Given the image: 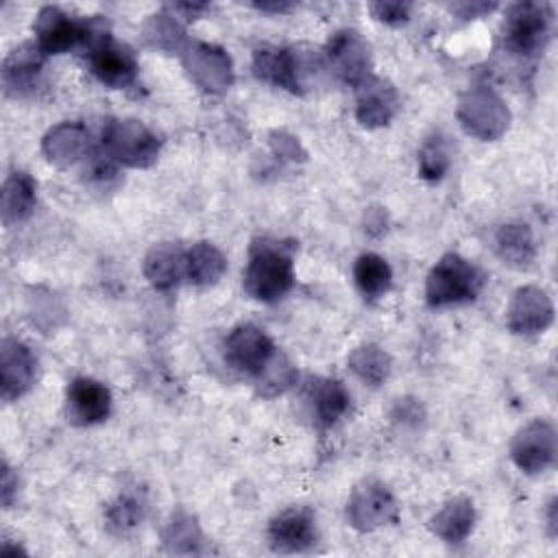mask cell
Returning <instances> with one entry per match:
<instances>
[{
  "label": "cell",
  "mask_w": 558,
  "mask_h": 558,
  "mask_svg": "<svg viewBox=\"0 0 558 558\" xmlns=\"http://www.w3.org/2000/svg\"><path fill=\"white\" fill-rule=\"evenodd\" d=\"M109 35L107 22L98 15L76 20L59 7H41L35 17V44L48 54H63L74 48L89 50L100 37Z\"/></svg>",
  "instance_id": "3"
},
{
  "label": "cell",
  "mask_w": 558,
  "mask_h": 558,
  "mask_svg": "<svg viewBox=\"0 0 558 558\" xmlns=\"http://www.w3.org/2000/svg\"><path fill=\"white\" fill-rule=\"evenodd\" d=\"M37 377V357L31 347L17 338L0 342V395L4 401H15L31 390Z\"/></svg>",
  "instance_id": "15"
},
{
  "label": "cell",
  "mask_w": 558,
  "mask_h": 558,
  "mask_svg": "<svg viewBox=\"0 0 558 558\" xmlns=\"http://www.w3.org/2000/svg\"><path fill=\"white\" fill-rule=\"evenodd\" d=\"M102 153L126 168H148L157 161L161 140L140 120H109L102 129Z\"/></svg>",
  "instance_id": "4"
},
{
  "label": "cell",
  "mask_w": 558,
  "mask_h": 558,
  "mask_svg": "<svg viewBox=\"0 0 558 558\" xmlns=\"http://www.w3.org/2000/svg\"><path fill=\"white\" fill-rule=\"evenodd\" d=\"M253 7L264 13H288L294 4H290V2H253Z\"/></svg>",
  "instance_id": "38"
},
{
  "label": "cell",
  "mask_w": 558,
  "mask_h": 558,
  "mask_svg": "<svg viewBox=\"0 0 558 558\" xmlns=\"http://www.w3.org/2000/svg\"><path fill=\"white\" fill-rule=\"evenodd\" d=\"M181 61L192 83L207 94L227 92L235 78L229 52L209 41H187Z\"/></svg>",
  "instance_id": "9"
},
{
  "label": "cell",
  "mask_w": 558,
  "mask_h": 558,
  "mask_svg": "<svg viewBox=\"0 0 558 558\" xmlns=\"http://www.w3.org/2000/svg\"><path fill=\"white\" fill-rule=\"evenodd\" d=\"M458 122L464 133L493 142L499 140L510 126V109L504 98L490 87H471L458 100Z\"/></svg>",
  "instance_id": "7"
},
{
  "label": "cell",
  "mask_w": 558,
  "mask_h": 558,
  "mask_svg": "<svg viewBox=\"0 0 558 558\" xmlns=\"http://www.w3.org/2000/svg\"><path fill=\"white\" fill-rule=\"evenodd\" d=\"M146 512V501L142 495L137 493H120L105 510V519L107 525L116 532H126L131 527H135Z\"/></svg>",
  "instance_id": "32"
},
{
  "label": "cell",
  "mask_w": 558,
  "mask_h": 558,
  "mask_svg": "<svg viewBox=\"0 0 558 558\" xmlns=\"http://www.w3.org/2000/svg\"><path fill=\"white\" fill-rule=\"evenodd\" d=\"M329 72L351 87L364 85L373 76V54L368 41L353 28L336 31L323 48Z\"/></svg>",
  "instance_id": "8"
},
{
  "label": "cell",
  "mask_w": 558,
  "mask_h": 558,
  "mask_svg": "<svg viewBox=\"0 0 558 558\" xmlns=\"http://www.w3.org/2000/svg\"><path fill=\"white\" fill-rule=\"evenodd\" d=\"M554 320V303L543 288L523 286L519 288L508 305L506 325L512 333L534 336L543 333Z\"/></svg>",
  "instance_id": "16"
},
{
  "label": "cell",
  "mask_w": 558,
  "mask_h": 558,
  "mask_svg": "<svg viewBox=\"0 0 558 558\" xmlns=\"http://www.w3.org/2000/svg\"><path fill=\"white\" fill-rule=\"evenodd\" d=\"M368 9H371L375 20H379L384 24H390V26L405 24L410 20V13H412V4L410 2H399V0L371 2Z\"/></svg>",
  "instance_id": "34"
},
{
  "label": "cell",
  "mask_w": 558,
  "mask_h": 558,
  "mask_svg": "<svg viewBox=\"0 0 558 558\" xmlns=\"http://www.w3.org/2000/svg\"><path fill=\"white\" fill-rule=\"evenodd\" d=\"M320 70H329V65L318 48L262 46L253 52V74L290 94H305Z\"/></svg>",
  "instance_id": "2"
},
{
  "label": "cell",
  "mask_w": 558,
  "mask_h": 558,
  "mask_svg": "<svg viewBox=\"0 0 558 558\" xmlns=\"http://www.w3.org/2000/svg\"><path fill=\"white\" fill-rule=\"evenodd\" d=\"M87 63L92 74L111 89H122L135 83L137 78V59L133 50L120 41H116L109 35L100 37L89 50H87Z\"/></svg>",
  "instance_id": "12"
},
{
  "label": "cell",
  "mask_w": 558,
  "mask_h": 558,
  "mask_svg": "<svg viewBox=\"0 0 558 558\" xmlns=\"http://www.w3.org/2000/svg\"><path fill=\"white\" fill-rule=\"evenodd\" d=\"M0 486H2L0 488L2 504H4V508H9L13 504V495L17 493V477H15L13 469L7 462H2V482H0Z\"/></svg>",
  "instance_id": "37"
},
{
  "label": "cell",
  "mask_w": 558,
  "mask_h": 558,
  "mask_svg": "<svg viewBox=\"0 0 558 558\" xmlns=\"http://www.w3.org/2000/svg\"><path fill=\"white\" fill-rule=\"evenodd\" d=\"M163 543L177 554H196L203 545V532L187 512H174L163 530Z\"/></svg>",
  "instance_id": "30"
},
{
  "label": "cell",
  "mask_w": 558,
  "mask_h": 558,
  "mask_svg": "<svg viewBox=\"0 0 558 558\" xmlns=\"http://www.w3.org/2000/svg\"><path fill=\"white\" fill-rule=\"evenodd\" d=\"M142 272L157 290H172L185 277V251L177 242H159L144 255Z\"/></svg>",
  "instance_id": "21"
},
{
  "label": "cell",
  "mask_w": 558,
  "mask_h": 558,
  "mask_svg": "<svg viewBox=\"0 0 558 558\" xmlns=\"http://www.w3.org/2000/svg\"><path fill=\"white\" fill-rule=\"evenodd\" d=\"M449 150L442 137H429L418 150V172L427 181H440L449 170Z\"/></svg>",
  "instance_id": "33"
},
{
  "label": "cell",
  "mask_w": 558,
  "mask_h": 558,
  "mask_svg": "<svg viewBox=\"0 0 558 558\" xmlns=\"http://www.w3.org/2000/svg\"><path fill=\"white\" fill-rule=\"evenodd\" d=\"M347 519L360 532L397 523L399 504L390 488L379 480H364L357 484L347 501Z\"/></svg>",
  "instance_id": "10"
},
{
  "label": "cell",
  "mask_w": 558,
  "mask_h": 558,
  "mask_svg": "<svg viewBox=\"0 0 558 558\" xmlns=\"http://www.w3.org/2000/svg\"><path fill=\"white\" fill-rule=\"evenodd\" d=\"M399 109V96L392 83L379 76H371L364 85L357 87L355 118L366 129L386 126Z\"/></svg>",
  "instance_id": "18"
},
{
  "label": "cell",
  "mask_w": 558,
  "mask_h": 558,
  "mask_svg": "<svg viewBox=\"0 0 558 558\" xmlns=\"http://www.w3.org/2000/svg\"><path fill=\"white\" fill-rule=\"evenodd\" d=\"M510 458L523 473H543L556 460V432L551 423L534 418L523 425L510 445Z\"/></svg>",
  "instance_id": "13"
},
{
  "label": "cell",
  "mask_w": 558,
  "mask_h": 558,
  "mask_svg": "<svg viewBox=\"0 0 558 558\" xmlns=\"http://www.w3.org/2000/svg\"><path fill=\"white\" fill-rule=\"evenodd\" d=\"M142 33H144V41L150 48H157L163 52H183V48L187 46L185 28L179 22V17L170 11H159L150 15L144 22Z\"/></svg>",
  "instance_id": "28"
},
{
  "label": "cell",
  "mask_w": 558,
  "mask_h": 558,
  "mask_svg": "<svg viewBox=\"0 0 558 558\" xmlns=\"http://www.w3.org/2000/svg\"><path fill=\"white\" fill-rule=\"evenodd\" d=\"M451 13H456L458 17H464V20H473V17H482L490 11L497 9V4L493 2H456L449 7Z\"/></svg>",
  "instance_id": "36"
},
{
  "label": "cell",
  "mask_w": 558,
  "mask_h": 558,
  "mask_svg": "<svg viewBox=\"0 0 558 558\" xmlns=\"http://www.w3.org/2000/svg\"><path fill=\"white\" fill-rule=\"evenodd\" d=\"M353 279L357 290L366 299L384 296L392 286V268L377 253H362L353 266Z\"/></svg>",
  "instance_id": "27"
},
{
  "label": "cell",
  "mask_w": 558,
  "mask_h": 558,
  "mask_svg": "<svg viewBox=\"0 0 558 558\" xmlns=\"http://www.w3.org/2000/svg\"><path fill=\"white\" fill-rule=\"evenodd\" d=\"M268 144H270L272 153L286 161H305V157H307L299 137H294L286 131H272L268 135Z\"/></svg>",
  "instance_id": "35"
},
{
  "label": "cell",
  "mask_w": 558,
  "mask_h": 558,
  "mask_svg": "<svg viewBox=\"0 0 558 558\" xmlns=\"http://www.w3.org/2000/svg\"><path fill=\"white\" fill-rule=\"evenodd\" d=\"M203 11H207V4H174L172 7V13H185L187 20H194Z\"/></svg>",
  "instance_id": "39"
},
{
  "label": "cell",
  "mask_w": 558,
  "mask_h": 558,
  "mask_svg": "<svg viewBox=\"0 0 558 558\" xmlns=\"http://www.w3.org/2000/svg\"><path fill=\"white\" fill-rule=\"evenodd\" d=\"M37 203V183L35 179L24 172V170H15L11 172L4 183H2V192H0V211H2V222L9 225H17L22 220H26Z\"/></svg>",
  "instance_id": "23"
},
{
  "label": "cell",
  "mask_w": 558,
  "mask_h": 558,
  "mask_svg": "<svg viewBox=\"0 0 558 558\" xmlns=\"http://www.w3.org/2000/svg\"><path fill=\"white\" fill-rule=\"evenodd\" d=\"M255 379H257V392L262 397H277L296 384L299 373L294 364L283 353L277 351L275 357L266 364V368Z\"/></svg>",
  "instance_id": "31"
},
{
  "label": "cell",
  "mask_w": 558,
  "mask_h": 558,
  "mask_svg": "<svg viewBox=\"0 0 558 558\" xmlns=\"http://www.w3.org/2000/svg\"><path fill=\"white\" fill-rule=\"evenodd\" d=\"M307 401L312 405V416L320 427L336 425L349 410V392L340 379L316 377L307 386Z\"/></svg>",
  "instance_id": "22"
},
{
  "label": "cell",
  "mask_w": 558,
  "mask_h": 558,
  "mask_svg": "<svg viewBox=\"0 0 558 558\" xmlns=\"http://www.w3.org/2000/svg\"><path fill=\"white\" fill-rule=\"evenodd\" d=\"M475 525L473 501L464 495L449 499L432 519L429 530L445 543H462Z\"/></svg>",
  "instance_id": "24"
},
{
  "label": "cell",
  "mask_w": 558,
  "mask_h": 558,
  "mask_svg": "<svg viewBox=\"0 0 558 558\" xmlns=\"http://www.w3.org/2000/svg\"><path fill=\"white\" fill-rule=\"evenodd\" d=\"M41 153L54 166L70 168L89 153V133L81 122H59L41 137Z\"/></svg>",
  "instance_id": "19"
},
{
  "label": "cell",
  "mask_w": 558,
  "mask_h": 558,
  "mask_svg": "<svg viewBox=\"0 0 558 558\" xmlns=\"http://www.w3.org/2000/svg\"><path fill=\"white\" fill-rule=\"evenodd\" d=\"M495 251L504 259V264H510L514 268L530 266L536 257L532 229L525 222L501 225L495 233Z\"/></svg>",
  "instance_id": "26"
},
{
  "label": "cell",
  "mask_w": 558,
  "mask_h": 558,
  "mask_svg": "<svg viewBox=\"0 0 558 558\" xmlns=\"http://www.w3.org/2000/svg\"><path fill=\"white\" fill-rule=\"evenodd\" d=\"M268 543L272 551L299 554L316 543V519L307 506H290L275 514L268 525Z\"/></svg>",
  "instance_id": "14"
},
{
  "label": "cell",
  "mask_w": 558,
  "mask_h": 558,
  "mask_svg": "<svg viewBox=\"0 0 558 558\" xmlns=\"http://www.w3.org/2000/svg\"><path fill=\"white\" fill-rule=\"evenodd\" d=\"M46 54L37 44H22L13 48L2 63V83L9 94H26L35 89Z\"/></svg>",
  "instance_id": "20"
},
{
  "label": "cell",
  "mask_w": 558,
  "mask_h": 558,
  "mask_svg": "<svg viewBox=\"0 0 558 558\" xmlns=\"http://www.w3.org/2000/svg\"><path fill=\"white\" fill-rule=\"evenodd\" d=\"M294 246L272 238H257L248 246L244 290L262 303H275L294 286Z\"/></svg>",
  "instance_id": "1"
},
{
  "label": "cell",
  "mask_w": 558,
  "mask_h": 558,
  "mask_svg": "<svg viewBox=\"0 0 558 558\" xmlns=\"http://www.w3.org/2000/svg\"><path fill=\"white\" fill-rule=\"evenodd\" d=\"M482 288L477 268L458 253H445L425 279V301L432 307L473 301Z\"/></svg>",
  "instance_id": "5"
},
{
  "label": "cell",
  "mask_w": 558,
  "mask_h": 558,
  "mask_svg": "<svg viewBox=\"0 0 558 558\" xmlns=\"http://www.w3.org/2000/svg\"><path fill=\"white\" fill-rule=\"evenodd\" d=\"M349 368L364 384L381 386L392 371V360L379 344H362L351 351Z\"/></svg>",
  "instance_id": "29"
},
{
  "label": "cell",
  "mask_w": 558,
  "mask_h": 558,
  "mask_svg": "<svg viewBox=\"0 0 558 558\" xmlns=\"http://www.w3.org/2000/svg\"><path fill=\"white\" fill-rule=\"evenodd\" d=\"M554 11L547 2H517L508 7L501 26L506 50L519 57H532L545 48L551 37Z\"/></svg>",
  "instance_id": "6"
},
{
  "label": "cell",
  "mask_w": 558,
  "mask_h": 558,
  "mask_svg": "<svg viewBox=\"0 0 558 558\" xmlns=\"http://www.w3.org/2000/svg\"><path fill=\"white\" fill-rule=\"evenodd\" d=\"M65 410L70 423L96 425L111 412V392L94 377H74L65 392Z\"/></svg>",
  "instance_id": "17"
},
{
  "label": "cell",
  "mask_w": 558,
  "mask_h": 558,
  "mask_svg": "<svg viewBox=\"0 0 558 558\" xmlns=\"http://www.w3.org/2000/svg\"><path fill=\"white\" fill-rule=\"evenodd\" d=\"M227 270L225 253L211 242H196L185 251V279L194 286H214Z\"/></svg>",
  "instance_id": "25"
},
{
  "label": "cell",
  "mask_w": 558,
  "mask_h": 558,
  "mask_svg": "<svg viewBox=\"0 0 558 558\" xmlns=\"http://www.w3.org/2000/svg\"><path fill=\"white\" fill-rule=\"evenodd\" d=\"M275 353L277 347L272 338L262 327L251 323L233 327L225 338V360L251 377H257Z\"/></svg>",
  "instance_id": "11"
}]
</instances>
